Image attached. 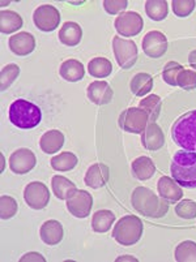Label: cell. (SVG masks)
Here are the masks:
<instances>
[{
  "label": "cell",
  "instance_id": "obj_17",
  "mask_svg": "<svg viewBox=\"0 0 196 262\" xmlns=\"http://www.w3.org/2000/svg\"><path fill=\"white\" fill-rule=\"evenodd\" d=\"M143 146L150 151H157L165 145V136L157 123H149L142 133Z\"/></svg>",
  "mask_w": 196,
  "mask_h": 262
},
{
  "label": "cell",
  "instance_id": "obj_27",
  "mask_svg": "<svg viewBox=\"0 0 196 262\" xmlns=\"http://www.w3.org/2000/svg\"><path fill=\"white\" fill-rule=\"evenodd\" d=\"M114 222H115V215L113 211L98 210L92 218V228L94 232L105 233L113 227Z\"/></svg>",
  "mask_w": 196,
  "mask_h": 262
},
{
  "label": "cell",
  "instance_id": "obj_34",
  "mask_svg": "<svg viewBox=\"0 0 196 262\" xmlns=\"http://www.w3.org/2000/svg\"><path fill=\"white\" fill-rule=\"evenodd\" d=\"M18 205L16 200L11 196L0 197V216L2 219H11L16 215Z\"/></svg>",
  "mask_w": 196,
  "mask_h": 262
},
{
  "label": "cell",
  "instance_id": "obj_19",
  "mask_svg": "<svg viewBox=\"0 0 196 262\" xmlns=\"http://www.w3.org/2000/svg\"><path fill=\"white\" fill-rule=\"evenodd\" d=\"M157 190H159L160 197L166 200L167 202L175 204L183 197V190L181 185L169 176H162L157 183Z\"/></svg>",
  "mask_w": 196,
  "mask_h": 262
},
{
  "label": "cell",
  "instance_id": "obj_29",
  "mask_svg": "<svg viewBox=\"0 0 196 262\" xmlns=\"http://www.w3.org/2000/svg\"><path fill=\"white\" fill-rule=\"evenodd\" d=\"M90 76L95 78H106L113 72V64L106 58H94L88 64Z\"/></svg>",
  "mask_w": 196,
  "mask_h": 262
},
{
  "label": "cell",
  "instance_id": "obj_3",
  "mask_svg": "<svg viewBox=\"0 0 196 262\" xmlns=\"http://www.w3.org/2000/svg\"><path fill=\"white\" fill-rule=\"evenodd\" d=\"M171 139L182 150L196 153V110L183 114L174 121Z\"/></svg>",
  "mask_w": 196,
  "mask_h": 262
},
{
  "label": "cell",
  "instance_id": "obj_15",
  "mask_svg": "<svg viewBox=\"0 0 196 262\" xmlns=\"http://www.w3.org/2000/svg\"><path fill=\"white\" fill-rule=\"evenodd\" d=\"M8 46L9 50L17 56H28V55L34 51L35 38L30 33L20 32L9 38Z\"/></svg>",
  "mask_w": 196,
  "mask_h": 262
},
{
  "label": "cell",
  "instance_id": "obj_41",
  "mask_svg": "<svg viewBox=\"0 0 196 262\" xmlns=\"http://www.w3.org/2000/svg\"><path fill=\"white\" fill-rule=\"evenodd\" d=\"M188 63H190L192 70H196V50L191 51L190 55H188Z\"/></svg>",
  "mask_w": 196,
  "mask_h": 262
},
{
  "label": "cell",
  "instance_id": "obj_16",
  "mask_svg": "<svg viewBox=\"0 0 196 262\" xmlns=\"http://www.w3.org/2000/svg\"><path fill=\"white\" fill-rule=\"evenodd\" d=\"M110 179V170L106 164L94 163L88 168L84 182L93 189H100L107 184Z\"/></svg>",
  "mask_w": 196,
  "mask_h": 262
},
{
  "label": "cell",
  "instance_id": "obj_10",
  "mask_svg": "<svg viewBox=\"0 0 196 262\" xmlns=\"http://www.w3.org/2000/svg\"><path fill=\"white\" fill-rule=\"evenodd\" d=\"M24 200L33 210H42L50 202V190L44 183L32 182L24 189Z\"/></svg>",
  "mask_w": 196,
  "mask_h": 262
},
{
  "label": "cell",
  "instance_id": "obj_5",
  "mask_svg": "<svg viewBox=\"0 0 196 262\" xmlns=\"http://www.w3.org/2000/svg\"><path fill=\"white\" fill-rule=\"evenodd\" d=\"M144 226L136 215H126L116 222L113 228V237L123 247H131L142 239Z\"/></svg>",
  "mask_w": 196,
  "mask_h": 262
},
{
  "label": "cell",
  "instance_id": "obj_13",
  "mask_svg": "<svg viewBox=\"0 0 196 262\" xmlns=\"http://www.w3.org/2000/svg\"><path fill=\"white\" fill-rule=\"evenodd\" d=\"M143 51L152 59L161 58L167 51V38L159 30L147 33L143 39Z\"/></svg>",
  "mask_w": 196,
  "mask_h": 262
},
{
  "label": "cell",
  "instance_id": "obj_28",
  "mask_svg": "<svg viewBox=\"0 0 196 262\" xmlns=\"http://www.w3.org/2000/svg\"><path fill=\"white\" fill-rule=\"evenodd\" d=\"M50 163H51V167L55 171L67 172V171L73 170L77 166V157L73 153H71V151H64V153L55 156Z\"/></svg>",
  "mask_w": 196,
  "mask_h": 262
},
{
  "label": "cell",
  "instance_id": "obj_6",
  "mask_svg": "<svg viewBox=\"0 0 196 262\" xmlns=\"http://www.w3.org/2000/svg\"><path fill=\"white\" fill-rule=\"evenodd\" d=\"M118 123L124 132L142 135L149 124V116L140 107H130L121 114Z\"/></svg>",
  "mask_w": 196,
  "mask_h": 262
},
{
  "label": "cell",
  "instance_id": "obj_36",
  "mask_svg": "<svg viewBox=\"0 0 196 262\" xmlns=\"http://www.w3.org/2000/svg\"><path fill=\"white\" fill-rule=\"evenodd\" d=\"M195 0H173L171 3L174 15L181 18L188 17L195 9Z\"/></svg>",
  "mask_w": 196,
  "mask_h": 262
},
{
  "label": "cell",
  "instance_id": "obj_31",
  "mask_svg": "<svg viewBox=\"0 0 196 262\" xmlns=\"http://www.w3.org/2000/svg\"><path fill=\"white\" fill-rule=\"evenodd\" d=\"M145 12L153 21H162L167 17L169 7L166 0H148L145 3Z\"/></svg>",
  "mask_w": 196,
  "mask_h": 262
},
{
  "label": "cell",
  "instance_id": "obj_42",
  "mask_svg": "<svg viewBox=\"0 0 196 262\" xmlns=\"http://www.w3.org/2000/svg\"><path fill=\"white\" fill-rule=\"evenodd\" d=\"M121 261H138V258H133V257L131 256H123V257H119V258H116V262H121Z\"/></svg>",
  "mask_w": 196,
  "mask_h": 262
},
{
  "label": "cell",
  "instance_id": "obj_35",
  "mask_svg": "<svg viewBox=\"0 0 196 262\" xmlns=\"http://www.w3.org/2000/svg\"><path fill=\"white\" fill-rule=\"evenodd\" d=\"M182 70H183V67L179 63L169 61V63L164 67L162 78H164V81L167 85H170V86H178V85H177V78H178L179 72H181Z\"/></svg>",
  "mask_w": 196,
  "mask_h": 262
},
{
  "label": "cell",
  "instance_id": "obj_8",
  "mask_svg": "<svg viewBox=\"0 0 196 262\" xmlns=\"http://www.w3.org/2000/svg\"><path fill=\"white\" fill-rule=\"evenodd\" d=\"M61 12L49 4L38 7L33 13V23L41 32H54L61 25Z\"/></svg>",
  "mask_w": 196,
  "mask_h": 262
},
{
  "label": "cell",
  "instance_id": "obj_2",
  "mask_svg": "<svg viewBox=\"0 0 196 262\" xmlns=\"http://www.w3.org/2000/svg\"><path fill=\"white\" fill-rule=\"evenodd\" d=\"M171 176L181 187L196 188V153L178 150L173 157Z\"/></svg>",
  "mask_w": 196,
  "mask_h": 262
},
{
  "label": "cell",
  "instance_id": "obj_12",
  "mask_svg": "<svg viewBox=\"0 0 196 262\" xmlns=\"http://www.w3.org/2000/svg\"><path fill=\"white\" fill-rule=\"evenodd\" d=\"M35 163H37V158L34 153L25 147L16 150L9 157V168L12 172L17 175H24L32 171L35 167Z\"/></svg>",
  "mask_w": 196,
  "mask_h": 262
},
{
  "label": "cell",
  "instance_id": "obj_22",
  "mask_svg": "<svg viewBox=\"0 0 196 262\" xmlns=\"http://www.w3.org/2000/svg\"><path fill=\"white\" fill-rule=\"evenodd\" d=\"M59 75L63 77V80L68 81V82H77V81L84 78L85 68H84V66L79 60L68 59V60L63 61V63L61 64Z\"/></svg>",
  "mask_w": 196,
  "mask_h": 262
},
{
  "label": "cell",
  "instance_id": "obj_4",
  "mask_svg": "<svg viewBox=\"0 0 196 262\" xmlns=\"http://www.w3.org/2000/svg\"><path fill=\"white\" fill-rule=\"evenodd\" d=\"M8 118L20 129H32L42 120V111L37 104L26 99H17L9 106Z\"/></svg>",
  "mask_w": 196,
  "mask_h": 262
},
{
  "label": "cell",
  "instance_id": "obj_14",
  "mask_svg": "<svg viewBox=\"0 0 196 262\" xmlns=\"http://www.w3.org/2000/svg\"><path fill=\"white\" fill-rule=\"evenodd\" d=\"M88 99L97 106H105L113 101V89L106 81H93L87 89Z\"/></svg>",
  "mask_w": 196,
  "mask_h": 262
},
{
  "label": "cell",
  "instance_id": "obj_1",
  "mask_svg": "<svg viewBox=\"0 0 196 262\" xmlns=\"http://www.w3.org/2000/svg\"><path fill=\"white\" fill-rule=\"evenodd\" d=\"M133 209L148 218H162L169 211V202L154 194L153 190L145 187H138L131 194Z\"/></svg>",
  "mask_w": 196,
  "mask_h": 262
},
{
  "label": "cell",
  "instance_id": "obj_23",
  "mask_svg": "<svg viewBox=\"0 0 196 262\" xmlns=\"http://www.w3.org/2000/svg\"><path fill=\"white\" fill-rule=\"evenodd\" d=\"M51 188L52 193L55 194V197L59 200H68L69 197L72 196L76 188V184L73 182H71L69 179H67L66 176L55 175L51 179Z\"/></svg>",
  "mask_w": 196,
  "mask_h": 262
},
{
  "label": "cell",
  "instance_id": "obj_9",
  "mask_svg": "<svg viewBox=\"0 0 196 262\" xmlns=\"http://www.w3.org/2000/svg\"><path fill=\"white\" fill-rule=\"evenodd\" d=\"M114 26L119 35L130 38L142 33L143 28H144V21H143L142 16L136 12H123L115 18Z\"/></svg>",
  "mask_w": 196,
  "mask_h": 262
},
{
  "label": "cell",
  "instance_id": "obj_11",
  "mask_svg": "<svg viewBox=\"0 0 196 262\" xmlns=\"http://www.w3.org/2000/svg\"><path fill=\"white\" fill-rule=\"evenodd\" d=\"M93 208V197L89 192L76 189L72 196L67 200V209L71 215L76 218H87L90 215Z\"/></svg>",
  "mask_w": 196,
  "mask_h": 262
},
{
  "label": "cell",
  "instance_id": "obj_7",
  "mask_svg": "<svg viewBox=\"0 0 196 262\" xmlns=\"http://www.w3.org/2000/svg\"><path fill=\"white\" fill-rule=\"evenodd\" d=\"M113 51L118 66L123 70H130L135 66L138 60V46L133 40L123 39V38H113Z\"/></svg>",
  "mask_w": 196,
  "mask_h": 262
},
{
  "label": "cell",
  "instance_id": "obj_30",
  "mask_svg": "<svg viewBox=\"0 0 196 262\" xmlns=\"http://www.w3.org/2000/svg\"><path fill=\"white\" fill-rule=\"evenodd\" d=\"M139 107L144 110L145 113L148 114L150 123H156L157 119H159V116H160V114H161L162 101L159 95L150 94V95H148V97H145L143 101H140Z\"/></svg>",
  "mask_w": 196,
  "mask_h": 262
},
{
  "label": "cell",
  "instance_id": "obj_40",
  "mask_svg": "<svg viewBox=\"0 0 196 262\" xmlns=\"http://www.w3.org/2000/svg\"><path fill=\"white\" fill-rule=\"evenodd\" d=\"M21 262H25V261H41V262H45V257L40 253H35V252H30V253L25 254L24 257L20 258Z\"/></svg>",
  "mask_w": 196,
  "mask_h": 262
},
{
  "label": "cell",
  "instance_id": "obj_24",
  "mask_svg": "<svg viewBox=\"0 0 196 262\" xmlns=\"http://www.w3.org/2000/svg\"><path fill=\"white\" fill-rule=\"evenodd\" d=\"M132 173L139 180H149L156 173V166L149 157H139L132 162Z\"/></svg>",
  "mask_w": 196,
  "mask_h": 262
},
{
  "label": "cell",
  "instance_id": "obj_20",
  "mask_svg": "<svg viewBox=\"0 0 196 262\" xmlns=\"http://www.w3.org/2000/svg\"><path fill=\"white\" fill-rule=\"evenodd\" d=\"M83 38V30L79 24L73 23V21H67L63 24L59 32V40L64 46L75 47L81 42Z\"/></svg>",
  "mask_w": 196,
  "mask_h": 262
},
{
  "label": "cell",
  "instance_id": "obj_21",
  "mask_svg": "<svg viewBox=\"0 0 196 262\" xmlns=\"http://www.w3.org/2000/svg\"><path fill=\"white\" fill-rule=\"evenodd\" d=\"M64 145V135L58 129H51L45 133L40 140V146L46 154L58 153Z\"/></svg>",
  "mask_w": 196,
  "mask_h": 262
},
{
  "label": "cell",
  "instance_id": "obj_37",
  "mask_svg": "<svg viewBox=\"0 0 196 262\" xmlns=\"http://www.w3.org/2000/svg\"><path fill=\"white\" fill-rule=\"evenodd\" d=\"M175 214L182 219L196 218V202L192 200H183L175 205Z\"/></svg>",
  "mask_w": 196,
  "mask_h": 262
},
{
  "label": "cell",
  "instance_id": "obj_18",
  "mask_svg": "<svg viewBox=\"0 0 196 262\" xmlns=\"http://www.w3.org/2000/svg\"><path fill=\"white\" fill-rule=\"evenodd\" d=\"M40 236H41V240H42L45 244L50 245V247L58 245L59 243L63 240V236H64L63 226H62L61 222L55 221V219L46 221L44 225L41 226Z\"/></svg>",
  "mask_w": 196,
  "mask_h": 262
},
{
  "label": "cell",
  "instance_id": "obj_39",
  "mask_svg": "<svg viewBox=\"0 0 196 262\" xmlns=\"http://www.w3.org/2000/svg\"><path fill=\"white\" fill-rule=\"evenodd\" d=\"M127 0H105L104 9L109 15H121L123 13L124 9L127 8Z\"/></svg>",
  "mask_w": 196,
  "mask_h": 262
},
{
  "label": "cell",
  "instance_id": "obj_32",
  "mask_svg": "<svg viewBox=\"0 0 196 262\" xmlns=\"http://www.w3.org/2000/svg\"><path fill=\"white\" fill-rule=\"evenodd\" d=\"M174 257L178 262H196V243L192 240L182 242L175 248Z\"/></svg>",
  "mask_w": 196,
  "mask_h": 262
},
{
  "label": "cell",
  "instance_id": "obj_33",
  "mask_svg": "<svg viewBox=\"0 0 196 262\" xmlns=\"http://www.w3.org/2000/svg\"><path fill=\"white\" fill-rule=\"evenodd\" d=\"M20 75V68L16 64H8L2 70L0 73V81H2V92L8 89L13 82H15L16 78Z\"/></svg>",
  "mask_w": 196,
  "mask_h": 262
},
{
  "label": "cell",
  "instance_id": "obj_38",
  "mask_svg": "<svg viewBox=\"0 0 196 262\" xmlns=\"http://www.w3.org/2000/svg\"><path fill=\"white\" fill-rule=\"evenodd\" d=\"M177 85L185 90L196 89V71L183 68L177 78Z\"/></svg>",
  "mask_w": 196,
  "mask_h": 262
},
{
  "label": "cell",
  "instance_id": "obj_25",
  "mask_svg": "<svg viewBox=\"0 0 196 262\" xmlns=\"http://www.w3.org/2000/svg\"><path fill=\"white\" fill-rule=\"evenodd\" d=\"M23 17L15 11L0 12V32L3 34H11L23 28Z\"/></svg>",
  "mask_w": 196,
  "mask_h": 262
},
{
  "label": "cell",
  "instance_id": "obj_26",
  "mask_svg": "<svg viewBox=\"0 0 196 262\" xmlns=\"http://www.w3.org/2000/svg\"><path fill=\"white\" fill-rule=\"evenodd\" d=\"M130 89L136 97H144L153 89V78L149 73H138L130 82Z\"/></svg>",
  "mask_w": 196,
  "mask_h": 262
}]
</instances>
